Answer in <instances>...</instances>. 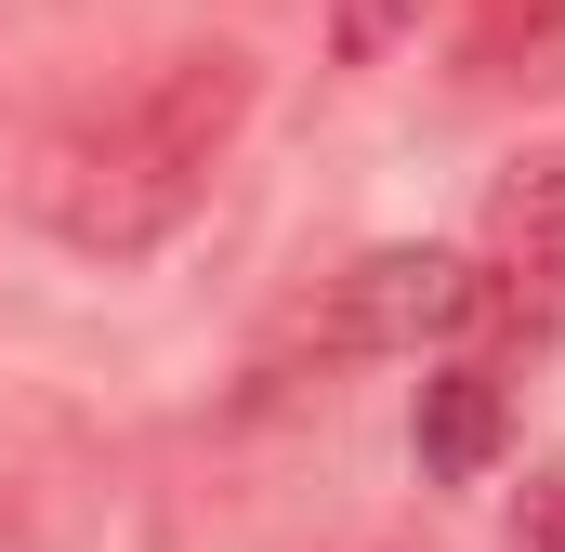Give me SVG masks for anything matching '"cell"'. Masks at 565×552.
<instances>
[{
  "instance_id": "7a4b0ae2",
  "label": "cell",
  "mask_w": 565,
  "mask_h": 552,
  "mask_svg": "<svg viewBox=\"0 0 565 552\" xmlns=\"http://www.w3.org/2000/svg\"><path fill=\"white\" fill-rule=\"evenodd\" d=\"M473 316H500V289L460 251H369V264L329 276L277 342H302V355H422L447 329H473Z\"/></svg>"
},
{
  "instance_id": "8992f818",
  "label": "cell",
  "mask_w": 565,
  "mask_h": 552,
  "mask_svg": "<svg viewBox=\"0 0 565 552\" xmlns=\"http://www.w3.org/2000/svg\"><path fill=\"white\" fill-rule=\"evenodd\" d=\"M526 552H565V487L540 500V527H526Z\"/></svg>"
},
{
  "instance_id": "6da1fadb",
  "label": "cell",
  "mask_w": 565,
  "mask_h": 552,
  "mask_svg": "<svg viewBox=\"0 0 565 552\" xmlns=\"http://www.w3.org/2000/svg\"><path fill=\"white\" fill-rule=\"evenodd\" d=\"M237 119H250V66H237V53H171L145 93H119L106 119H79V132L40 145L26 211H40L66 251L132 264V251H158V237L198 211V171L224 158Z\"/></svg>"
},
{
  "instance_id": "277c9868",
  "label": "cell",
  "mask_w": 565,
  "mask_h": 552,
  "mask_svg": "<svg viewBox=\"0 0 565 552\" xmlns=\"http://www.w3.org/2000/svg\"><path fill=\"white\" fill-rule=\"evenodd\" d=\"M487 237H500V251H553V237H565V158H513Z\"/></svg>"
},
{
  "instance_id": "3957f363",
  "label": "cell",
  "mask_w": 565,
  "mask_h": 552,
  "mask_svg": "<svg viewBox=\"0 0 565 552\" xmlns=\"http://www.w3.org/2000/svg\"><path fill=\"white\" fill-rule=\"evenodd\" d=\"M408 434H422V474L473 487V474L513 447V395H500L487 369H434V382H422V421H408Z\"/></svg>"
},
{
  "instance_id": "5b68a950",
  "label": "cell",
  "mask_w": 565,
  "mask_h": 552,
  "mask_svg": "<svg viewBox=\"0 0 565 552\" xmlns=\"http://www.w3.org/2000/svg\"><path fill=\"white\" fill-rule=\"evenodd\" d=\"M395 26H408V0H342V26H329V40H342V66H369Z\"/></svg>"
}]
</instances>
